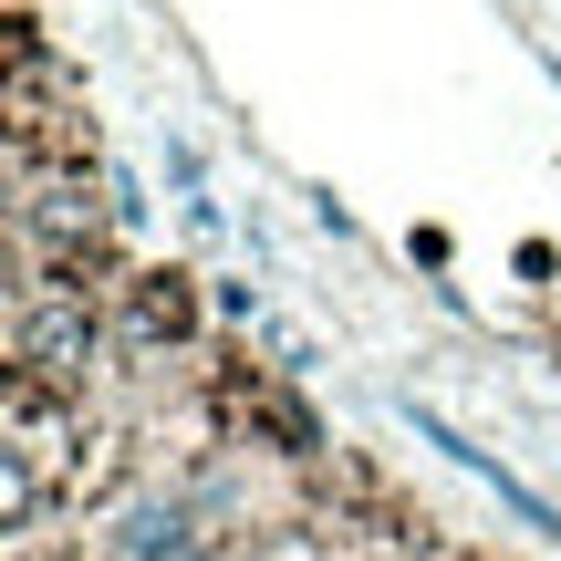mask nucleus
Listing matches in <instances>:
<instances>
[{"label":"nucleus","instance_id":"2","mask_svg":"<svg viewBox=\"0 0 561 561\" xmlns=\"http://www.w3.org/2000/svg\"><path fill=\"white\" fill-rule=\"evenodd\" d=\"M104 312H115V333H125V343H146V354H167V343L198 333V291H187L178 271H125Z\"/></svg>","mask_w":561,"mask_h":561},{"label":"nucleus","instance_id":"1","mask_svg":"<svg viewBox=\"0 0 561 561\" xmlns=\"http://www.w3.org/2000/svg\"><path fill=\"white\" fill-rule=\"evenodd\" d=\"M198 405H208V426H219V447L291 458V468H312V458H322L312 405H301L291 385L271 375V364H250V354H208V364H198Z\"/></svg>","mask_w":561,"mask_h":561}]
</instances>
